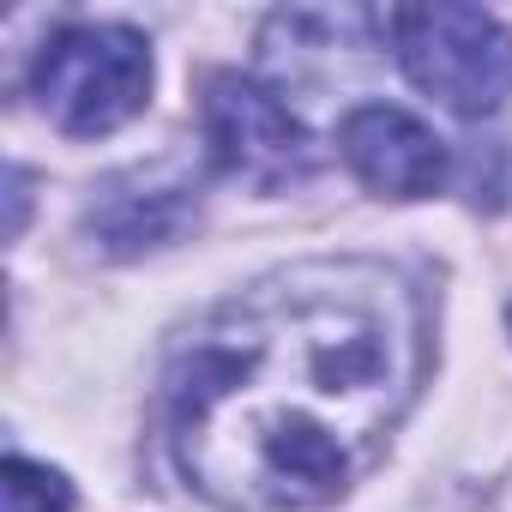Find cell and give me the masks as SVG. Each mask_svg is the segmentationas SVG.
Here are the masks:
<instances>
[{"instance_id":"1","label":"cell","mask_w":512,"mask_h":512,"mask_svg":"<svg viewBox=\"0 0 512 512\" xmlns=\"http://www.w3.org/2000/svg\"><path fill=\"white\" fill-rule=\"evenodd\" d=\"M428 374V302L386 260H302L217 302L169 356L175 470L223 512H320Z\"/></svg>"},{"instance_id":"2","label":"cell","mask_w":512,"mask_h":512,"mask_svg":"<svg viewBox=\"0 0 512 512\" xmlns=\"http://www.w3.org/2000/svg\"><path fill=\"white\" fill-rule=\"evenodd\" d=\"M392 55L404 79L434 97L440 109L482 121L512 103V31L458 0H428V7H392L386 13Z\"/></svg>"},{"instance_id":"3","label":"cell","mask_w":512,"mask_h":512,"mask_svg":"<svg viewBox=\"0 0 512 512\" xmlns=\"http://www.w3.org/2000/svg\"><path fill=\"white\" fill-rule=\"evenodd\" d=\"M31 97L67 139H103L151 103V43L133 25H61L31 61Z\"/></svg>"},{"instance_id":"4","label":"cell","mask_w":512,"mask_h":512,"mask_svg":"<svg viewBox=\"0 0 512 512\" xmlns=\"http://www.w3.org/2000/svg\"><path fill=\"white\" fill-rule=\"evenodd\" d=\"M199 133H205L211 169L241 187L284 193L314 175V139L284 103V91L266 79L211 73L199 91Z\"/></svg>"},{"instance_id":"5","label":"cell","mask_w":512,"mask_h":512,"mask_svg":"<svg viewBox=\"0 0 512 512\" xmlns=\"http://www.w3.org/2000/svg\"><path fill=\"white\" fill-rule=\"evenodd\" d=\"M338 151L350 175L380 199H434L452 169L446 139L398 103H356L338 127Z\"/></svg>"},{"instance_id":"6","label":"cell","mask_w":512,"mask_h":512,"mask_svg":"<svg viewBox=\"0 0 512 512\" xmlns=\"http://www.w3.org/2000/svg\"><path fill=\"white\" fill-rule=\"evenodd\" d=\"M199 217V187L181 163H145V169H121L97 187V199L85 205V235L127 260V253H151L169 247L187 223Z\"/></svg>"},{"instance_id":"7","label":"cell","mask_w":512,"mask_h":512,"mask_svg":"<svg viewBox=\"0 0 512 512\" xmlns=\"http://www.w3.org/2000/svg\"><path fill=\"white\" fill-rule=\"evenodd\" d=\"M0 500H7V512H73V482L25 452H13L7 464H0Z\"/></svg>"},{"instance_id":"8","label":"cell","mask_w":512,"mask_h":512,"mask_svg":"<svg viewBox=\"0 0 512 512\" xmlns=\"http://www.w3.org/2000/svg\"><path fill=\"white\" fill-rule=\"evenodd\" d=\"M25 181H31V175H25V169H13V223H7L13 235L25 229Z\"/></svg>"},{"instance_id":"9","label":"cell","mask_w":512,"mask_h":512,"mask_svg":"<svg viewBox=\"0 0 512 512\" xmlns=\"http://www.w3.org/2000/svg\"><path fill=\"white\" fill-rule=\"evenodd\" d=\"M506 326H512V308H506Z\"/></svg>"}]
</instances>
